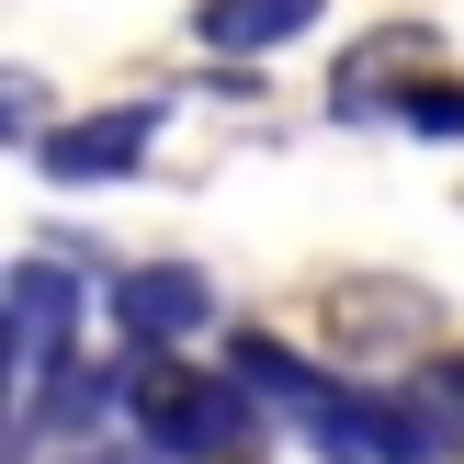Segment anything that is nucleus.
Returning a JSON list of instances; mask_svg holds the SVG:
<instances>
[{"instance_id":"423d86ee","label":"nucleus","mask_w":464,"mask_h":464,"mask_svg":"<svg viewBox=\"0 0 464 464\" xmlns=\"http://www.w3.org/2000/svg\"><path fill=\"white\" fill-rule=\"evenodd\" d=\"M329 329H340V352H408V340H442V306L420 284H340Z\"/></svg>"},{"instance_id":"20e7f679","label":"nucleus","mask_w":464,"mask_h":464,"mask_svg":"<svg viewBox=\"0 0 464 464\" xmlns=\"http://www.w3.org/2000/svg\"><path fill=\"white\" fill-rule=\"evenodd\" d=\"M306 442H317V453H340V464H442V453H453V430L430 420L420 397H352V385H340V408L306 430Z\"/></svg>"},{"instance_id":"7ed1b4c3","label":"nucleus","mask_w":464,"mask_h":464,"mask_svg":"<svg viewBox=\"0 0 464 464\" xmlns=\"http://www.w3.org/2000/svg\"><path fill=\"white\" fill-rule=\"evenodd\" d=\"M102 317H113V340H125L136 362H159L170 340H193L204 317H216V284H204L193 261H136V272L102 284Z\"/></svg>"},{"instance_id":"39448f33","label":"nucleus","mask_w":464,"mask_h":464,"mask_svg":"<svg viewBox=\"0 0 464 464\" xmlns=\"http://www.w3.org/2000/svg\"><path fill=\"white\" fill-rule=\"evenodd\" d=\"M148 136H159V102H113V113L57 125V136L34 148V170H45V181H68V193H80V181H125L136 159H148Z\"/></svg>"},{"instance_id":"9b49d317","label":"nucleus","mask_w":464,"mask_h":464,"mask_svg":"<svg viewBox=\"0 0 464 464\" xmlns=\"http://www.w3.org/2000/svg\"><path fill=\"white\" fill-rule=\"evenodd\" d=\"M0 136H34V148L57 136V125H45V80H34V68H0Z\"/></svg>"},{"instance_id":"9d476101","label":"nucleus","mask_w":464,"mask_h":464,"mask_svg":"<svg viewBox=\"0 0 464 464\" xmlns=\"http://www.w3.org/2000/svg\"><path fill=\"white\" fill-rule=\"evenodd\" d=\"M113 397H125V385H113L102 362H80V352H68V362H45L34 430H45V442H80V430H102V408H113Z\"/></svg>"},{"instance_id":"1a4fd4ad","label":"nucleus","mask_w":464,"mask_h":464,"mask_svg":"<svg viewBox=\"0 0 464 464\" xmlns=\"http://www.w3.org/2000/svg\"><path fill=\"white\" fill-rule=\"evenodd\" d=\"M317 12H329V0H204L193 34L216 45V57H272V45L317 34Z\"/></svg>"},{"instance_id":"0eeeda50","label":"nucleus","mask_w":464,"mask_h":464,"mask_svg":"<svg viewBox=\"0 0 464 464\" xmlns=\"http://www.w3.org/2000/svg\"><path fill=\"white\" fill-rule=\"evenodd\" d=\"M0 317L23 329L34 362H68V352H80V261H23L12 295H0Z\"/></svg>"},{"instance_id":"f03ea898","label":"nucleus","mask_w":464,"mask_h":464,"mask_svg":"<svg viewBox=\"0 0 464 464\" xmlns=\"http://www.w3.org/2000/svg\"><path fill=\"white\" fill-rule=\"evenodd\" d=\"M430 80H442V34H430V23H385V34H362L352 57H340L329 113L340 125H385V113L408 125V102H420Z\"/></svg>"},{"instance_id":"6e6552de","label":"nucleus","mask_w":464,"mask_h":464,"mask_svg":"<svg viewBox=\"0 0 464 464\" xmlns=\"http://www.w3.org/2000/svg\"><path fill=\"white\" fill-rule=\"evenodd\" d=\"M227 374L249 385V397L272 408V420H295V430H317L340 408V374H317V362H295L284 340H238V352H227Z\"/></svg>"},{"instance_id":"f8f14e48","label":"nucleus","mask_w":464,"mask_h":464,"mask_svg":"<svg viewBox=\"0 0 464 464\" xmlns=\"http://www.w3.org/2000/svg\"><path fill=\"white\" fill-rule=\"evenodd\" d=\"M12 374H23V329L0 317V420H12Z\"/></svg>"},{"instance_id":"f257e3e1","label":"nucleus","mask_w":464,"mask_h":464,"mask_svg":"<svg viewBox=\"0 0 464 464\" xmlns=\"http://www.w3.org/2000/svg\"><path fill=\"white\" fill-rule=\"evenodd\" d=\"M125 397H136V453H159V464H227L249 442V385L238 374H193V362H136L125 374Z\"/></svg>"}]
</instances>
